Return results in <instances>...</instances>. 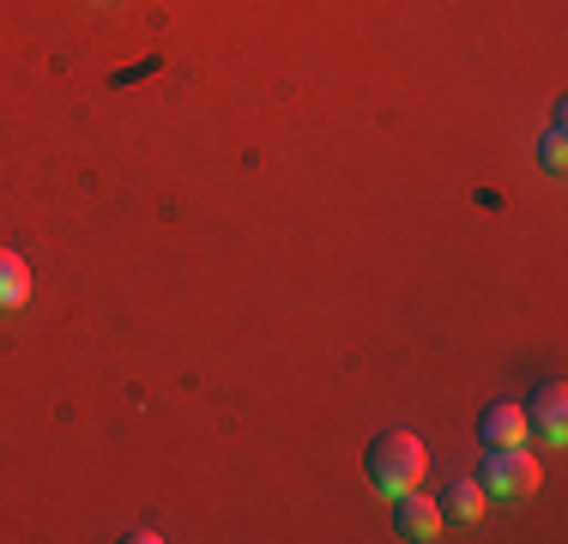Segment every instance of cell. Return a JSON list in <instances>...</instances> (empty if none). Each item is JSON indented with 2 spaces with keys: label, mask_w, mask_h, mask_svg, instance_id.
Here are the masks:
<instances>
[{
  "label": "cell",
  "mask_w": 568,
  "mask_h": 544,
  "mask_svg": "<svg viewBox=\"0 0 568 544\" xmlns=\"http://www.w3.org/2000/svg\"><path fill=\"white\" fill-rule=\"evenodd\" d=\"M363 466H369V484L382 490V496H405V490L424 484L429 447L417 442V435H405V430H387V435H375V442H369Z\"/></svg>",
  "instance_id": "obj_1"
},
{
  "label": "cell",
  "mask_w": 568,
  "mask_h": 544,
  "mask_svg": "<svg viewBox=\"0 0 568 544\" xmlns=\"http://www.w3.org/2000/svg\"><path fill=\"white\" fill-rule=\"evenodd\" d=\"M484 496H503V502H514V496H532L538 484H545V466H538L526 447H490V460H484Z\"/></svg>",
  "instance_id": "obj_2"
},
{
  "label": "cell",
  "mask_w": 568,
  "mask_h": 544,
  "mask_svg": "<svg viewBox=\"0 0 568 544\" xmlns=\"http://www.w3.org/2000/svg\"><path fill=\"white\" fill-rule=\"evenodd\" d=\"M478 435H484V447H526V435H532V424H526V405H520V400L484 405Z\"/></svg>",
  "instance_id": "obj_3"
},
{
  "label": "cell",
  "mask_w": 568,
  "mask_h": 544,
  "mask_svg": "<svg viewBox=\"0 0 568 544\" xmlns=\"http://www.w3.org/2000/svg\"><path fill=\"white\" fill-rule=\"evenodd\" d=\"M394 502H399V508H394V533H399V538L424 544V538L442 533V502H436V496H424V490H405V496H394Z\"/></svg>",
  "instance_id": "obj_4"
},
{
  "label": "cell",
  "mask_w": 568,
  "mask_h": 544,
  "mask_svg": "<svg viewBox=\"0 0 568 544\" xmlns=\"http://www.w3.org/2000/svg\"><path fill=\"white\" fill-rule=\"evenodd\" d=\"M526 424H532L545 442H568V393L550 381V387H538L532 412H526Z\"/></svg>",
  "instance_id": "obj_5"
},
{
  "label": "cell",
  "mask_w": 568,
  "mask_h": 544,
  "mask_svg": "<svg viewBox=\"0 0 568 544\" xmlns=\"http://www.w3.org/2000/svg\"><path fill=\"white\" fill-rule=\"evenodd\" d=\"M31 303V266H24V254L0 249V309H24Z\"/></svg>",
  "instance_id": "obj_6"
},
{
  "label": "cell",
  "mask_w": 568,
  "mask_h": 544,
  "mask_svg": "<svg viewBox=\"0 0 568 544\" xmlns=\"http://www.w3.org/2000/svg\"><path fill=\"white\" fill-rule=\"evenodd\" d=\"M478 514H484V484L459 478L448 496H442V521H478Z\"/></svg>",
  "instance_id": "obj_7"
},
{
  "label": "cell",
  "mask_w": 568,
  "mask_h": 544,
  "mask_svg": "<svg viewBox=\"0 0 568 544\" xmlns=\"http://www.w3.org/2000/svg\"><path fill=\"white\" fill-rule=\"evenodd\" d=\"M545 163H550V170H562V163H568V152H562V115L550 121V133H545Z\"/></svg>",
  "instance_id": "obj_8"
}]
</instances>
